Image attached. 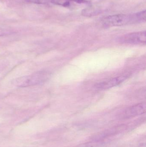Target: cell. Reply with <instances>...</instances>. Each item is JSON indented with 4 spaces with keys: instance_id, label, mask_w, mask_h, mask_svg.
<instances>
[{
    "instance_id": "6da1fadb",
    "label": "cell",
    "mask_w": 146,
    "mask_h": 147,
    "mask_svg": "<svg viewBox=\"0 0 146 147\" xmlns=\"http://www.w3.org/2000/svg\"><path fill=\"white\" fill-rule=\"evenodd\" d=\"M145 20L146 10H144L132 14L109 16L102 20V23L105 28H110L140 23Z\"/></svg>"
},
{
    "instance_id": "7a4b0ae2",
    "label": "cell",
    "mask_w": 146,
    "mask_h": 147,
    "mask_svg": "<svg viewBox=\"0 0 146 147\" xmlns=\"http://www.w3.org/2000/svg\"><path fill=\"white\" fill-rule=\"evenodd\" d=\"M50 77V73L46 71H40L31 75L20 77L13 81V84L19 87H26L42 84Z\"/></svg>"
},
{
    "instance_id": "3957f363",
    "label": "cell",
    "mask_w": 146,
    "mask_h": 147,
    "mask_svg": "<svg viewBox=\"0 0 146 147\" xmlns=\"http://www.w3.org/2000/svg\"><path fill=\"white\" fill-rule=\"evenodd\" d=\"M119 41L123 44L129 45L145 44L146 31L130 33L123 35L119 38Z\"/></svg>"
},
{
    "instance_id": "277c9868",
    "label": "cell",
    "mask_w": 146,
    "mask_h": 147,
    "mask_svg": "<svg viewBox=\"0 0 146 147\" xmlns=\"http://www.w3.org/2000/svg\"><path fill=\"white\" fill-rule=\"evenodd\" d=\"M128 77L127 76H121L115 77L108 80L103 81L96 84L95 88L98 90H106L119 85L125 81Z\"/></svg>"
},
{
    "instance_id": "5b68a950",
    "label": "cell",
    "mask_w": 146,
    "mask_h": 147,
    "mask_svg": "<svg viewBox=\"0 0 146 147\" xmlns=\"http://www.w3.org/2000/svg\"><path fill=\"white\" fill-rule=\"evenodd\" d=\"M145 102H142L131 106L125 110L123 114L124 118H130L145 114L146 112Z\"/></svg>"
},
{
    "instance_id": "8992f818",
    "label": "cell",
    "mask_w": 146,
    "mask_h": 147,
    "mask_svg": "<svg viewBox=\"0 0 146 147\" xmlns=\"http://www.w3.org/2000/svg\"><path fill=\"white\" fill-rule=\"evenodd\" d=\"M102 11L99 6H91L83 9L81 13L84 16L91 17L100 14Z\"/></svg>"
},
{
    "instance_id": "52a82bcc",
    "label": "cell",
    "mask_w": 146,
    "mask_h": 147,
    "mask_svg": "<svg viewBox=\"0 0 146 147\" xmlns=\"http://www.w3.org/2000/svg\"><path fill=\"white\" fill-rule=\"evenodd\" d=\"M73 147H104L103 144L98 142H93L79 144Z\"/></svg>"
},
{
    "instance_id": "ba28073f",
    "label": "cell",
    "mask_w": 146,
    "mask_h": 147,
    "mask_svg": "<svg viewBox=\"0 0 146 147\" xmlns=\"http://www.w3.org/2000/svg\"><path fill=\"white\" fill-rule=\"evenodd\" d=\"M73 0H49V2L63 7H68L70 5V1Z\"/></svg>"
},
{
    "instance_id": "9c48e42d",
    "label": "cell",
    "mask_w": 146,
    "mask_h": 147,
    "mask_svg": "<svg viewBox=\"0 0 146 147\" xmlns=\"http://www.w3.org/2000/svg\"><path fill=\"white\" fill-rule=\"evenodd\" d=\"M13 33V31L10 29L0 28V37L9 35V34H12Z\"/></svg>"
},
{
    "instance_id": "30bf717a",
    "label": "cell",
    "mask_w": 146,
    "mask_h": 147,
    "mask_svg": "<svg viewBox=\"0 0 146 147\" xmlns=\"http://www.w3.org/2000/svg\"><path fill=\"white\" fill-rule=\"evenodd\" d=\"M27 2L37 4H44L49 2V0H26Z\"/></svg>"
}]
</instances>
